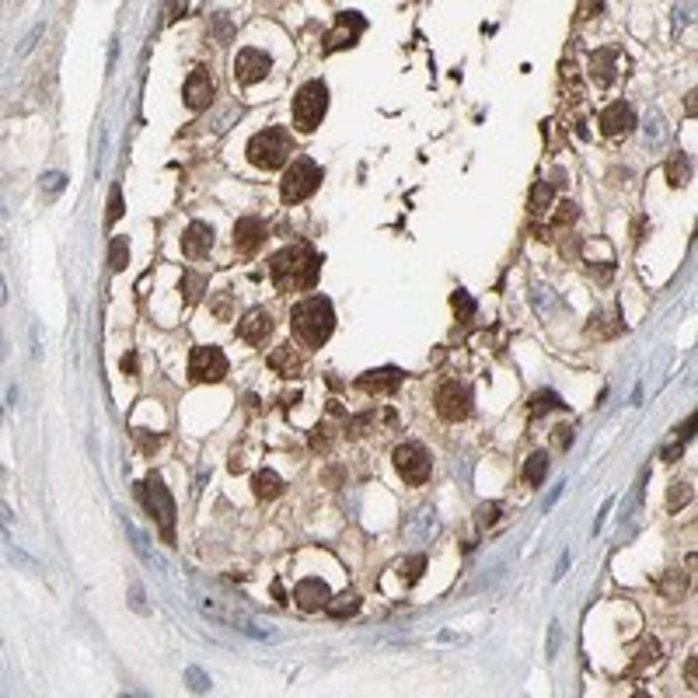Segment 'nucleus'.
I'll list each match as a JSON object with an SVG mask.
<instances>
[{
    "label": "nucleus",
    "mask_w": 698,
    "mask_h": 698,
    "mask_svg": "<svg viewBox=\"0 0 698 698\" xmlns=\"http://www.w3.org/2000/svg\"><path fill=\"white\" fill-rule=\"evenodd\" d=\"M436 412L447 422H461L471 415V387L461 380H443L436 387Z\"/></svg>",
    "instance_id": "nucleus-7"
},
{
    "label": "nucleus",
    "mask_w": 698,
    "mask_h": 698,
    "mask_svg": "<svg viewBox=\"0 0 698 698\" xmlns=\"http://www.w3.org/2000/svg\"><path fill=\"white\" fill-rule=\"evenodd\" d=\"M262 241H266V224L259 217H241L234 224V248L241 255H255L262 248Z\"/></svg>",
    "instance_id": "nucleus-13"
},
{
    "label": "nucleus",
    "mask_w": 698,
    "mask_h": 698,
    "mask_svg": "<svg viewBox=\"0 0 698 698\" xmlns=\"http://www.w3.org/2000/svg\"><path fill=\"white\" fill-rule=\"evenodd\" d=\"M252 489H255V499H276V496L283 492V478H280L276 471L262 468V471H255Z\"/></svg>",
    "instance_id": "nucleus-21"
},
{
    "label": "nucleus",
    "mask_w": 698,
    "mask_h": 698,
    "mask_svg": "<svg viewBox=\"0 0 698 698\" xmlns=\"http://www.w3.org/2000/svg\"><path fill=\"white\" fill-rule=\"evenodd\" d=\"M318 269H322V259L311 245H287L280 248L273 259H269V273H273V283L283 290V294H301V290H311L318 283Z\"/></svg>",
    "instance_id": "nucleus-1"
},
{
    "label": "nucleus",
    "mask_w": 698,
    "mask_h": 698,
    "mask_svg": "<svg viewBox=\"0 0 698 698\" xmlns=\"http://www.w3.org/2000/svg\"><path fill=\"white\" fill-rule=\"evenodd\" d=\"M548 203H552V185H548V182H538V185L531 189V213L541 217V213L548 210Z\"/></svg>",
    "instance_id": "nucleus-27"
},
{
    "label": "nucleus",
    "mask_w": 698,
    "mask_h": 698,
    "mask_svg": "<svg viewBox=\"0 0 698 698\" xmlns=\"http://www.w3.org/2000/svg\"><path fill=\"white\" fill-rule=\"evenodd\" d=\"M63 185H66V175H63V171H49V175L42 178V189H45L49 196H56Z\"/></svg>",
    "instance_id": "nucleus-34"
},
{
    "label": "nucleus",
    "mask_w": 698,
    "mask_h": 698,
    "mask_svg": "<svg viewBox=\"0 0 698 698\" xmlns=\"http://www.w3.org/2000/svg\"><path fill=\"white\" fill-rule=\"evenodd\" d=\"M269 366L280 373V377H297L301 373V356L294 352V346H280L269 352Z\"/></svg>",
    "instance_id": "nucleus-20"
},
{
    "label": "nucleus",
    "mask_w": 698,
    "mask_h": 698,
    "mask_svg": "<svg viewBox=\"0 0 698 698\" xmlns=\"http://www.w3.org/2000/svg\"><path fill=\"white\" fill-rule=\"evenodd\" d=\"M401 370H394V366H380V370H366V373H359L356 377V387L359 391H370V394H391L398 384H401Z\"/></svg>",
    "instance_id": "nucleus-15"
},
{
    "label": "nucleus",
    "mask_w": 698,
    "mask_h": 698,
    "mask_svg": "<svg viewBox=\"0 0 698 698\" xmlns=\"http://www.w3.org/2000/svg\"><path fill=\"white\" fill-rule=\"evenodd\" d=\"M496 520H499V503H489V506L478 510V524H482V527H492Z\"/></svg>",
    "instance_id": "nucleus-35"
},
{
    "label": "nucleus",
    "mask_w": 698,
    "mask_h": 698,
    "mask_svg": "<svg viewBox=\"0 0 698 698\" xmlns=\"http://www.w3.org/2000/svg\"><path fill=\"white\" fill-rule=\"evenodd\" d=\"M398 569H401V580H405V587H412V583L422 576V569H426V559H422V555H412V559H405Z\"/></svg>",
    "instance_id": "nucleus-28"
},
{
    "label": "nucleus",
    "mask_w": 698,
    "mask_h": 698,
    "mask_svg": "<svg viewBox=\"0 0 698 698\" xmlns=\"http://www.w3.org/2000/svg\"><path fill=\"white\" fill-rule=\"evenodd\" d=\"M615 59H618V52L608 49V45L590 52V80L597 87H611V80H615Z\"/></svg>",
    "instance_id": "nucleus-19"
},
{
    "label": "nucleus",
    "mask_w": 698,
    "mask_h": 698,
    "mask_svg": "<svg viewBox=\"0 0 698 698\" xmlns=\"http://www.w3.org/2000/svg\"><path fill=\"white\" fill-rule=\"evenodd\" d=\"M294 601H297V608H301V611H318V608H325V604L332 601V594H329V583H325V580H315V576H308V580H301V583H297V590H294Z\"/></svg>",
    "instance_id": "nucleus-16"
},
{
    "label": "nucleus",
    "mask_w": 698,
    "mask_h": 698,
    "mask_svg": "<svg viewBox=\"0 0 698 698\" xmlns=\"http://www.w3.org/2000/svg\"><path fill=\"white\" fill-rule=\"evenodd\" d=\"M569 440H573V426H559V429H555V447H559V450H566V447H569Z\"/></svg>",
    "instance_id": "nucleus-39"
},
{
    "label": "nucleus",
    "mask_w": 698,
    "mask_h": 698,
    "mask_svg": "<svg viewBox=\"0 0 698 698\" xmlns=\"http://www.w3.org/2000/svg\"><path fill=\"white\" fill-rule=\"evenodd\" d=\"M129 597H133L129 604H133L140 615H147V604H143V590H140V583H133V587H129Z\"/></svg>",
    "instance_id": "nucleus-40"
},
{
    "label": "nucleus",
    "mask_w": 698,
    "mask_h": 698,
    "mask_svg": "<svg viewBox=\"0 0 698 698\" xmlns=\"http://www.w3.org/2000/svg\"><path fill=\"white\" fill-rule=\"evenodd\" d=\"M329 112V87L322 80H308L297 94H294V126L301 133H311L322 126Z\"/></svg>",
    "instance_id": "nucleus-5"
},
{
    "label": "nucleus",
    "mask_w": 698,
    "mask_h": 698,
    "mask_svg": "<svg viewBox=\"0 0 698 698\" xmlns=\"http://www.w3.org/2000/svg\"><path fill=\"white\" fill-rule=\"evenodd\" d=\"M119 217H122V189H119V185H112V192H108V213H105V224L112 227Z\"/></svg>",
    "instance_id": "nucleus-31"
},
{
    "label": "nucleus",
    "mask_w": 698,
    "mask_h": 698,
    "mask_svg": "<svg viewBox=\"0 0 698 698\" xmlns=\"http://www.w3.org/2000/svg\"><path fill=\"white\" fill-rule=\"evenodd\" d=\"M136 496L143 499L147 513L157 520V527H161L164 541H175V503H171V492L164 489L161 475H157V471H150V475H147V478L136 485Z\"/></svg>",
    "instance_id": "nucleus-4"
},
{
    "label": "nucleus",
    "mask_w": 698,
    "mask_h": 698,
    "mask_svg": "<svg viewBox=\"0 0 698 698\" xmlns=\"http://www.w3.org/2000/svg\"><path fill=\"white\" fill-rule=\"evenodd\" d=\"M555 650H559V622H552L548 629V657H555Z\"/></svg>",
    "instance_id": "nucleus-43"
},
{
    "label": "nucleus",
    "mask_w": 698,
    "mask_h": 698,
    "mask_svg": "<svg viewBox=\"0 0 698 698\" xmlns=\"http://www.w3.org/2000/svg\"><path fill=\"white\" fill-rule=\"evenodd\" d=\"M632 126H636V112H632L629 101H615V105H608L601 112V133L604 136H622Z\"/></svg>",
    "instance_id": "nucleus-17"
},
{
    "label": "nucleus",
    "mask_w": 698,
    "mask_h": 698,
    "mask_svg": "<svg viewBox=\"0 0 698 698\" xmlns=\"http://www.w3.org/2000/svg\"><path fill=\"white\" fill-rule=\"evenodd\" d=\"M322 185V168L311 157H294V164L283 175V203H304L308 196H315V189Z\"/></svg>",
    "instance_id": "nucleus-6"
},
{
    "label": "nucleus",
    "mask_w": 698,
    "mask_h": 698,
    "mask_svg": "<svg viewBox=\"0 0 698 698\" xmlns=\"http://www.w3.org/2000/svg\"><path fill=\"white\" fill-rule=\"evenodd\" d=\"M394 468L398 475L408 482V485H422L429 478V454L419 447V443H398L394 447Z\"/></svg>",
    "instance_id": "nucleus-9"
},
{
    "label": "nucleus",
    "mask_w": 698,
    "mask_h": 698,
    "mask_svg": "<svg viewBox=\"0 0 698 698\" xmlns=\"http://www.w3.org/2000/svg\"><path fill=\"white\" fill-rule=\"evenodd\" d=\"M10 559H14V562H21V566H24V569H31V573H35V569H38V566H35V562H31V559H28V555H21V552H17V548H10Z\"/></svg>",
    "instance_id": "nucleus-44"
},
{
    "label": "nucleus",
    "mask_w": 698,
    "mask_h": 698,
    "mask_svg": "<svg viewBox=\"0 0 698 698\" xmlns=\"http://www.w3.org/2000/svg\"><path fill=\"white\" fill-rule=\"evenodd\" d=\"M227 311H231V294H220V301L213 304V315H217V318H227Z\"/></svg>",
    "instance_id": "nucleus-42"
},
{
    "label": "nucleus",
    "mask_w": 698,
    "mask_h": 698,
    "mask_svg": "<svg viewBox=\"0 0 698 698\" xmlns=\"http://www.w3.org/2000/svg\"><path fill=\"white\" fill-rule=\"evenodd\" d=\"M454 308H457V311H464V315H471V311H475V304H471V297H468L464 290H457V294H454Z\"/></svg>",
    "instance_id": "nucleus-38"
},
{
    "label": "nucleus",
    "mask_w": 698,
    "mask_h": 698,
    "mask_svg": "<svg viewBox=\"0 0 698 698\" xmlns=\"http://www.w3.org/2000/svg\"><path fill=\"white\" fill-rule=\"evenodd\" d=\"M189 377L196 384H217L227 377V356L217 346H196L189 359Z\"/></svg>",
    "instance_id": "nucleus-8"
},
{
    "label": "nucleus",
    "mask_w": 698,
    "mask_h": 698,
    "mask_svg": "<svg viewBox=\"0 0 698 698\" xmlns=\"http://www.w3.org/2000/svg\"><path fill=\"white\" fill-rule=\"evenodd\" d=\"M136 440H140V447H143L147 454H150V450H157V443H161V436H154V440H150V436H147V429H136Z\"/></svg>",
    "instance_id": "nucleus-41"
},
{
    "label": "nucleus",
    "mask_w": 698,
    "mask_h": 698,
    "mask_svg": "<svg viewBox=\"0 0 698 698\" xmlns=\"http://www.w3.org/2000/svg\"><path fill=\"white\" fill-rule=\"evenodd\" d=\"M273 594H276V601H280V604H287V594H283V583H280V580L273 583Z\"/></svg>",
    "instance_id": "nucleus-46"
},
{
    "label": "nucleus",
    "mask_w": 698,
    "mask_h": 698,
    "mask_svg": "<svg viewBox=\"0 0 698 698\" xmlns=\"http://www.w3.org/2000/svg\"><path fill=\"white\" fill-rule=\"evenodd\" d=\"M688 175H692L688 157H685V154H671V161H667V178H671V185H685Z\"/></svg>",
    "instance_id": "nucleus-23"
},
{
    "label": "nucleus",
    "mask_w": 698,
    "mask_h": 698,
    "mask_svg": "<svg viewBox=\"0 0 698 698\" xmlns=\"http://www.w3.org/2000/svg\"><path fill=\"white\" fill-rule=\"evenodd\" d=\"M185 678H189V688H192V692H210V678H206L199 667H185Z\"/></svg>",
    "instance_id": "nucleus-33"
},
{
    "label": "nucleus",
    "mask_w": 698,
    "mask_h": 698,
    "mask_svg": "<svg viewBox=\"0 0 698 698\" xmlns=\"http://www.w3.org/2000/svg\"><path fill=\"white\" fill-rule=\"evenodd\" d=\"M688 499H692V485H685V482H674V485H671V499H667V506H671V510H681Z\"/></svg>",
    "instance_id": "nucleus-32"
},
{
    "label": "nucleus",
    "mask_w": 698,
    "mask_h": 698,
    "mask_svg": "<svg viewBox=\"0 0 698 698\" xmlns=\"http://www.w3.org/2000/svg\"><path fill=\"white\" fill-rule=\"evenodd\" d=\"M210 248H213V227L203 224V220H192L185 227V234H182V255L185 259H203V255H210Z\"/></svg>",
    "instance_id": "nucleus-14"
},
{
    "label": "nucleus",
    "mask_w": 698,
    "mask_h": 698,
    "mask_svg": "<svg viewBox=\"0 0 698 698\" xmlns=\"http://www.w3.org/2000/svg\"><path fill=\"white\" fill-rule=\"evenodd\" d=\"M122 370H129V373L136 370V356H133V352H129V356H122Z\"/></svg>",
    "instance_id": "nucleus-45"
},
{
    "label": "nucleus",
    "mask_w": 698,
    "mask_h": 698,
    "mask_svg": "<svg viewBox=\"0 0 698 698\" xmlns=\"http://www.w3.org/2000/svg\"><path fill=\"white\" fill-rule=\"evenodd\" d=\"M545 475H548V454L538 450V454L527 457V464H524V478H527V485H541Z\"/></svg>",
    "instance_id": "nucleus-22"
},
{
    "label": "nucleus",
    "mask_w": 698,
    "mask_h": 698,
    "mask_svg": "<svg viewBox=\"0 0 698 698\" xmlns=\"http://www.w3.org/2000/svg\"><path fill=\"white\" fill-rule=\"evenodd\" d=\"M548 408H562L559 394H555V391H541V394H534V401H531V415H541V412H548Z\"/></svg>",
    "instance_id": "nucleus-29"
},
{
    "label": "nucleus",
    "mask_w": 698,
    "mask_h": 698,
    "mask_svg": "<svg viewBox=\"0 0 698 698\" xmlns=\"http://www.w3.org/2000/svg\"><path fill=\"white\" fill-rule=\"evenodd\" d=\"M182 283H185V290H182V294H185V301H189V304H192V301H196V297L206 290V280H203L199 273H185V276H182Z\"/></svg>",
    "instance_id": "nucleus-30"
},
{
    "label": "nucleus",
    "mask_w": 698,
    "mask_h": 698,
    "mask_svg": "<svg viewBox=\"0 0 698 698\" xmlns=\"http://www.w3.org/2000/svg\"><path fill=\"white\" fill-rule=\"evenodd\" d=\"M210 101H213V77H210L206 66H196L185 80V105L192 112H203Z\"/></svg>",
    "instance_id": "nucleus-12"
},
{
    "label": "nucleus",
    "mask_w": 698,
    "mask_h": 698,
    "mask_svg": "<svg viewBox=\"0 0 698 698\" xmlns=\"http://www.w3.org/2000/svg\"><path fill=\"white\" fill-rule=\"evenodd\" d=\"M311 447H315V450H329V429H325V426H318V429L311 433Z\"/></svg>",
    "instance_id": "nucleus-37"
},
{
    "label": "nucleus",
    "mask_w": 698,
    "mask_h": 698,
    "mask_svg": "<svg viewBox=\"0 0 698 698\" xmlns=\"http://www.w3.org/2000/svg\"><path fill=\"white\" fill-rule=\"evenodd\" d=\"M576 220V203H562L559 206V217H555V227H566V224H573Z\"/></svg>",
    "instance_id": "nucleus-36"
},
{
    "label": "nucleus",
    "mask_w": 698,
    "mask_h": 698,
    "mask_svg": "<svg viewBox=\"0 0 698 698\" xmlns=\"http://www.w3.org/2000/svg\"><path fill=\"white\" fill-rule=\"evenodd\" d=\"M238 336L248 343V346H262L269 336H273V315L266 308H252L241 322H238Z\"/></svg>",
    "instance_id": "nucleus-11"
},
{
    "label": "nucleus",
    "mask_w": 698,
    "mask_h": 698,
    "mask_svg": "<svg viewBox=\"0 0 698 698\" xmlns=\"http://www.w3.org/2000/svg\"><path fill=\"white\" fill-rule=\"evenodd\" d=\"M126 262H129V245H126V238H112V248H108V269H112V273H122Z\"/></svg>",
    "instance_id": "nucleus-24"
},
{
    "label": "nucleus",
    "mask_w": 698,
    "mask_h": 698,
    "mask_svg": "<svg viewBox=\"0 0 698 698\" xmlns=\"http://www.w3.org/2000/svg\"><path fill=\"white\" fill-rule=\"evenodd\" d=\"M356 608H359V597H356V594H349V590L343 594V597H336V601H329V604H325V611H329L332 618H346V615H352Z\"/></svg>",
    "instance_id": "nucleus-26"
},
{
    "label": "nucleus",
    "mask_w": 698,
    "mask_h": 698,
    "mask_svg": "<svg viewBox=\"0 0 698 698\" xmlns=\"http://www.w3.org/2000/svg\"><path fill=\"white\" fill-rule=\"evenodd\" d=\"M122 527H126V534H129V541H133L136 555H140V559H143L147 566H161V562H157V559H154V555L147 552V541H143V534H140V531L133 527V520H129V517H122Z\"/></svg>",
    "instance_id": "nucleus-25"
},
{
    "label": "nucleus",
    "mask_w": 698,
    "mask_h": 698,
    "mask_svg": "<svg viewBox=\"0 0 698 698\" xmlns=\"http://www.w3.org/2000/svg\"><path fill=\"white\" fill-rule=\"evenodd\" d=\"M294 154V136L283 126H269L262 133H255L248 140V161L262 171H276L287 164V157Z\"/></svg>",
    "instance_id": "nucleus-3"
},
{
    "label": "nucleus",
    "mask_w": 698,
    "mask_h": 698,
    "mask_svg": "<svg viewBox=\"0 0 698 698\" xmlns=\"http://www.w3.org/2000/svg\"><path fill=\"white\" fill-rule=\"evenodd\" d=\"M269 66H273V59H269L262 49H241V52L234 56V80H238L241 87L259 84V80L269 73Z\"/></svg>",
    "instance_id": "nucleus-10"
},
{
    "label": "nucleus",
    "mask_w": 698,
    "mask_h": 698,
    "mask_svg": "<svg viewBox=\"0 0 698 698\" xmlns=\"http://www.w3.org/2000/svg\"><path fill=\"white\" fill-rule=\"evenodd\" d=\"M290 329L297 336V343L308 349H322L329 343L332 329H336V311H332V301L322 297V294H311L304 301L294 304V315H290Z\"/></svg>",
    "instance_id": "nucleus-2"
},
{
    "label": "nucleus",
    "mask_w": 698,
    "mask_h": 698,
    "mask_svg": "<svg viewBox=\"0 0 698 698\" xmlns=\"http://www.w3.org/2000/svg\"><path fill=\"white\" fill-rule=\"evenodd\" d=\"M366 28V21L356 14V10H343L339 14V28L329 35V45H325V52H332V49H343V45H352L356 42V35Z\"/></svg>",
    "instance_id": "nucleus-18"
}]
</instances>
